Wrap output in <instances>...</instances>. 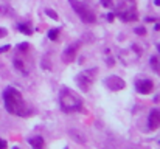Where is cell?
<instances>
[{"label": "cell", "mask_w": 160, "mask_h": 149, "mask_svg": "<svg viewBox=\"0 0 160 149\" xmlns=\"http://www.w3.org/2000/svg\"><path fill=\"white\" fill-rule=\"evenodd\" d=\"M3 102H5V109L11 113V115H17V117H27L30 115V109L27 107L25 101L22 98L20 92L16 90L14 87H6L3 92Z\"/></svg>", "instance_id": "obj_1"}, {"label": "cell", "mask_w": 160, "mask_h": 149, "mask_svg": "<svg viewBox=\"0 0 160 149\" xmlns=\"http://www.w3.org/2000/svg\"><path fill=\"white\" fill-rule=\"evenodd\" d=\"M59 104L65 113L82 110V99L79 98L78 93H75L73 90H70L67 87H64L59 93Z\"/></svg>", "instance_id": "obj_2"}, {"label": "cell", "mask_w": 160, "mask_h": 149, "mask_svg": "<svg viewBox=\"0 0 160 149\" xmlns=\"http://www.w3.org/2000/svg\"><path fill=\"white\" fill-rule=\"evenodd\" d=\"M68 2H70L73 11L78 14V17H79L82 22H86V23H95L97 17H95L93 11H92L87 5H84L82 2H78V0H68Z\"/></svg>", "instance_id": "obj_3"}, {"label": "cell", "mask_w": 160, "mask_h": 149, "mask_svg": "<svg viewBox=\"0 0 160 149\" xmlns=\"http://www.w3.org/2000/svg\"><path fill=\"white\" fill-rule=\"evenodd\" d=\"M97 72H98L97 68H89V70H86V72H82V73H79L76 76V84L79 86V89L82 92H89V89H90V86H92V82L95 79V73Z\"/></svg>", "instance_id": "obj_4"}, {"label": "cell", "mask_w": 160, "mask_h": 149, "mask_svg": "<svg viewBox=\"0 0 160 149\" xmlns=\"http://www.w3.org/2000/svg\"><path fill=\"white\" fill-rule=\"evenodd\" d=\"M104 84H106L110 90H113V92H117V90H123V89L126 87V82H124L121 78L115 76V75H112V76L106 78V79H104Z\"/></svg>", "instance_id": "obj_5"}, {"label": "cell", "mask_w": 160, "mask_h": 149, "mask_svg": "<svg viewBox=\"0 0 160 149\" xmlns=\"http://www.w3.org/2000/svg\"><path fill=\"white\" fill-rule=\"evenodd\" d=\"M135 87H137V92L142 93V95H148L152 92L154 89V82L151 79H138L135 82Z\"/></svg>", "instance_id": "obj_6"}, {"label": "cell", "mask_w": 160, "mask_h": 149, "mask_svg": "<svg viewBox=\"0 0 160 149\" xmlns=\"http://www.w3.org/2000/svg\"><path fill=\"white\" fill-rule=\"evenodd\" d=\"M79 42H75V44H72V45H68L65 51L62 53V61L65 62V64H68V62H72L73 59H75V56H76V51L79 48Z\"/></svg>", "instance_id": "obj_7"}, {"label": "cell", "mask_w": 160, "mask_h": 149, "mask_svg": "<svg viewBox=\"0 0 160 149\" xmlns=\"http://www.w3.org/2000/svg\"><path fill=\"white\" fill-rule=\"evenodd\" d=\"M148 124L151 131H156L160 127V109H152L149 112V118H148Z\"/></svg>", "instance_id": "obj_8"}, {"label": "cell", "mask_w": 160, "mask_h": 149, "mask_svg": "<svg viewBox=\"0 0 160 149\" xmlns=\"http://www.w3.org/2000/svg\"><path fill=\"white\" fill-rule=\"evenodd\" d=\"M28 143L33 146L34 149H44V138L41 135H36V137H30L28 138Z\"/></svg>", "instance_id": "obj_9"}, {"label": "cell", "mask_w": 160, "mask_h": 149, "mask_svg": "<svg viewBox=\"0 0 160 149\" xmlns=\"http://www.w3.org/2000/svg\"><path fill=\"white\" fill-rule=\"evenodd\" d=\"M118 16L126 20V22H131V20H137V14L132 12V11H124V12H118Z\"/></svg>", "instance_id": "obj_10"}, {"label": "cell", "mask_w": 160, "mask_h": 149, "mask_svg": "<svg viewBox=\"0 0 160 149\" xmlns=\"http://www.w3.org/2000/svg\"><path fill=\"white\" fill-rule=\"evenodd\" d=\"M151 67L154 72H160V54L151 56Z\"/></svg>", "instance_id": "obj_11"}, {"label": "cell", "mask_w": 160, "mask_h": 149, "mask_svg": "<svg viewBox=\"0 0 160 149\" xmlns=\"http://www.w3.org/2000/svg\"><path fill=\"white\" fill-rule=\"evenodd\" d=\"M17 30L20 31V33H23V34H27V36H30V34H33V30L27 25V23H19L17 25Z\"/></svg>", "instance_id": "obj_12"}, {"label": "cell", "mask_w": 160, "mask_h": 149, "mask_svg": "<svg viewBox=\"0 0 160 149\" xmlns=\"http://www.w3.org/2000/svg\"><path fill=\"white\" fill-rule=\"evenodd\" d=\"M58 36H59V30L53 28V30L48 31V37H50V41H58Z\"/></svg>", "instance_id": "obj_13"}, {"label": "cell", "mask_w": 160, "mask_h": 149, "mask_svg": "<svg viewBox=\"0 0 160 149\" xmlns=\"http://www.w3.org/2000/svg\"><path fill=\"white\" fill-rule=\"evenodd\" d=\"M14 67H16L17 70H20V72L27 73V72H25V68H23V62H22V61H19V59H14Z\"/></svg>", "instance_id": "obj_14"}, {"label": "cell", "mask_w": 160, "mask_h": 149, "mask_svg": "<svg viewBox=\"0 0 160 149\" xmlns=\"http://www.w3.org/2000/svg\"><path fill=\"white\" fill-rule=\"evenodd\" d=\"M45 14H47L48 17H52L53 20H58V14L54 12L53 9H50V8H47V9H45Z\"/></svg>", "instance_id": "obj_15"}, {"label": "cell", "mask_w": 160, "mask_h": 149, "mask_svg": "<svg viewBox=\"0 0 160 149\" xmlns=\"http://www.w3.org/2000/svg\"><path fill=\"white\" fill-rule=\"evenodd\" d=\"M134 31H135L137 34H140V36H145V34H146V30H145V28H142V27H138V28H135Z\"/></svg>", "instance_id": "obj_16"}, {"label": "cell", "mask_w": 160, "mask_h": 149, "mask_svg": "<svg viewBox=\"0 0 160 149\" xmlns=\"http://www.w3.org/2000/svg\"><path fill=\"white\" fill-rule=\"evenodd\" d=\"M28 47H30V45H28L27 42H23V44H19V45H17V48L20 50V51H27V48H28Z\"/></svg>", "instance_id": "obj_17"}, {"label": "cell", "mask_w": 160, "mask_h": 149, "mask_svg": "<svg viewBox=\"0 0 160 149\" xmlns=\"http://www.w3.org/2000/svg\"><path fill=\"white\" fill-rule=\"evenodd\" d=\"M6 148H8V143H6L5 140L0 138V149H6Z\"/></svg>", "instance_id": "obj_18"}, {"label": "cell", "mask_w": 160, "mask_h": 149, "mask_svg": "<svg viewBox=\"0 0 160 149\" xmlns=\"http://www.w3.org/2000/svg\"><path fill=\"white\" fill-rule=\"evenodd\" d=\"M9 48H11L9 45H3V47H0V54H2V53H5V51H8Z\"/></svg>", "instance_id": "obj_19"}, {"label": "cell", "mask_w": 160, "mask_h": 149, "mask_svg": "<svg viewBox=\"0 0 160 149\" xmlns=\"http://www.w3.org/2000/svg\"><path fill=\"white\" fill-rule=\"evenodd\" d=\"M6 36V30L5 28H0V37H5Z\"/></svg>", "instance_id": "obj_20"}, {"label": "cell", "mask_w": 160, "mask_h": 149, "mask_svg": "<svg viewBox=\"0 0 160 149\" xmlns=\"http://www.w3.org/2000/svg\"><path fill=\"white\" fill-rule=\"evenodd\" d=\"M154 3H156V5H159V6H160V0H156Z\"/></svg>", "instance_id": "obj_21"}, {"label": "cell", "mask_w": 160, "mask_h": 149, "mask_svg": "<svg viewBox=\"0 0 160 149\" xmlns=\"http://www.w3.org/2000/svg\"><path fill=\"white\" fill-rule=\"evenodd\" d=\"M14 149H19V148H14Z\"/></svg>", "instance_id": "obj_22"}]
</instances>
